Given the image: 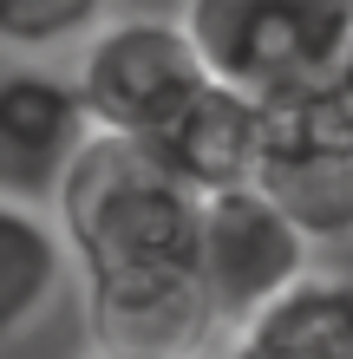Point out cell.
Here are the masks:
<instances>
[{
  "mask_svg": "<svg viewBox=\"0 0 353 359\" xmlns=\"http://www.w3.org/2000/svg\"><path fill=\"white\" fill-rule=\"evenodd\" d=\"M86 320L112 353H197L216 333L197 281L203 196L151 137L92 131L53 189Z\"/></svg>",
  "mask_w": 353,
  "mask_h": 359,
  "instance_id": "obj_1",
  "label": "cell"
},
{
  "mask_svg": "<svg viewBox=\"0 0 353 359\" xmlns=\"http://www.w3.org/2000/svg\"><path fill=\"white\" fill-rule=\"evenodd\" d=\"M334 92H340V104H347V118H353V46H347V66H340V79H334Z\"/></svg>",
  "mask_w": 353,
  "mask_h": 359,
  "instance_id": "obj_11",
  "label": "cell"
},
{
  "mask_svg": "<svg viewBox=\"0 0 353 359\" xmlns=\"http://www.w3.org/2000/svg\"><path fill=\"white\" fill-rule=\"evenodd\" d=\"M72 86L86 98L92 131L112 137H164L210 86L183 13H112L79 39Z\"/></svg>",
  "mask_w": 353,
  "mask_h": 359,
  "instance_id": "obj_3",
  "label": "cell"
},
{
  "mask_svg": "<svg viewBox=\"0 0 353 359\" xmlns=\"http://www.w3.org/2000/svg\"><path fill=\"white\" fill-rule=\"evenodd\" d=\"M157 151H164V163H171L197 196L262 183V163H268V104L236 92V86H222V79H210V86L197 92V104L157 137Z\"/></svg>",
  "mask_w": 353,
  "mask_h": 359,
  "instance_id": "obj_7",
  "label": "cell"
},
{
  "mask_svg": "<svg viewBox=\"0 0 353 359\" xmlns=\"http://www.w3.org/2000/svg\"><path fill=\"white\" fill-rule=\"evenodd\" d=\"M72 248L59 216L0 189V346L33 333L72 281Z\"/></svg>",
  "mask_w": 353,
  "mask_h": 359,
  "instance_id": "obj_9",
  "label": "cell"
},
{
  "mask_svg": "<svg viewBox=\"0 0 353 359\" xmlns=\"http://www.w3.org/2000/svg\"><path fill=\"white\" fill-rule=\"evenodd\" d=\"M118 0H0V46L7 53H59L105 27Z\"/></svg>",
  "mask_w": 353,
  "mask_h": 359,
  "instance_id": "obj_10",
  "label": "cell"
},
{
  "mask_svg": "<svg viewBox=\"0 0 353 359\" xmlns=\"http://www.w3.org/2000/svg\"><path fill=\"white\" fill-rule=\"evenodd\" d=\"M210 79L275 104L334 86L353 46V0H183Z\"/></svg>",
  "mask_w": 353,
  "mask_h": 359,
  "instance_id": "obj_2",
  "label": "cell"
},
{
  "mask_svg": "<svg viewBox=\"0 0 353 359\" xmlns=\"http://www.w3.org/2000/svg\"><path fill=\"white\" fill-rule=\"evenodd\" d=\"M92 359H197V353H112V346H98Z\"/></svg>",
  "mask_w": 353,
  "mask_h": 359,
  "instance_id": "obj_12",
  "label": "cell"
},
{
  "mask_svg": "<svg viewBox=\"0 0 353 359\" xmlns=\"http://www.w3.org/2000/svg\"><path fill=\"white\" fill-rule=\"evenodd\" d=\"M222 359H353V274L307 268L288 294L222 333Z\"/></svg>",
  "mask_w": 353,
  "mask_h": 359,
  "instance_id": "obj_8",
  "label": "cell"
},
{
  "mask_svg": "<svg viewBox=\"0 0 353 359\" xmlns=\"http://www.w3.org/2000/svg\"><path fill=\"white\" fill-rule=\"evenodd\" d=\"M307 268H314V242L301 236V222L288 216L262 183L203 196L197 281H203V301H210L216 333H229V327L248 320V313H262L275 294L295 287Z\"/></svg>",
  "mask_w": 353,
  "mask_h": 359,
  "instance_id": "obj_4",
  "label": "cell"
},
{
  "mask_svg": "<svg viewBox=\"0 0 353 359\" xmlns=\"http://www.w3.org/2000/svg\"><path fill=\"white\" fill-rule=\"evenodd\" d=\"M92 118L72 79L13 66L0 72V189L27 203H46L59 177L72 170V157L86 151Z\"/></svg>",
  "mask_w": 353,
  "mask_h": 359,
  "instance_id": "obj_6",
  "label": "cell"
},
{
  "mask_svg": "<svg viewBox=\"0 0 353 359\" xmlns=\"http://www.w3.org/2000/svg\"><path fill=\"white\" fill-rule=\"evenodd\" d=\"M262 189L301 222L314 248L353 242V118L334 86L268 104Z\"/></svg>",
  "mask_w": 353,
  "mask_h": 359,
  "instance_id": "obj_5",
  "label": "cell"
}]
</instances>
